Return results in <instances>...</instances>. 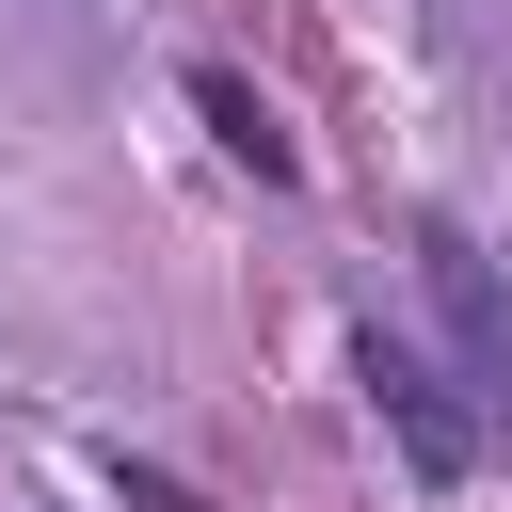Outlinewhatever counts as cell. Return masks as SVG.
I'll use <instances>...</instances> for the list:
<instances>
[{
	"label": "cell",
	"instance_id": "cell-1",
	"mask_svg": "<svg viewBox=\"0 0 512 512\" xmlns=\"http://www.w3.org/2000/svg\"><path fill=\"white\" fill-rule=\"evenodd\" d=\"M352 368H368V400H384V432H400V464H416V480H432V496H448V480H464V464H480V416H464V400H448V368H432V352H416V336H384V320H368V336H352Z\"/></svg>",
	"mask_w": 512,
	"mask_h": 512
},
{
	"label": "cell",
	"instance_id": "cell-2",
	"mask_svg": "<svg viewBox=\"0 0 512 512\" xmlns=\"http://www.w3.org/2000/svg\"><path fill=\"white\" fill-rule=\"evenodd\" d=\"M416 272H432V304H448V336H464V384L512 400V304H496L480 240H464V224H416Z\"/></svg>",
	"mask_w": 512,
	"mask_h": 512
},
{
	"label": "cell",
	"instance_id": "cell-3",
	"mask_svg": "<svg viewBox=\"0 0 512 512\" xmlns=\"http://www.w3.org/2000/svg\"><path fill=\"white\" fill-rule=\"evenodd\" d=\"M192 112H208V144H224V160H256V176H288V160H304V144L272 128V96L240 80V64H192Z\"/></svg>",
	"mask_w": 512,
	"mask_h": 512
},
{
	"label": "cell",
	"instance_id": "cell-4",
	"mask_svg": "<svg viewBox=\"0 0 512 512\" xmlns=\"http://www.w3.org/2000/svg\"><path fill=\"white\" fill-rule=\"evenodd\" d=\"M96 480H112V496H128V512H208V496H192V480H160V464H128V448H112V464H96Z\"/></svg>",
	"mask_w": 512,
	"mask_h": 512
}]
</instances>
